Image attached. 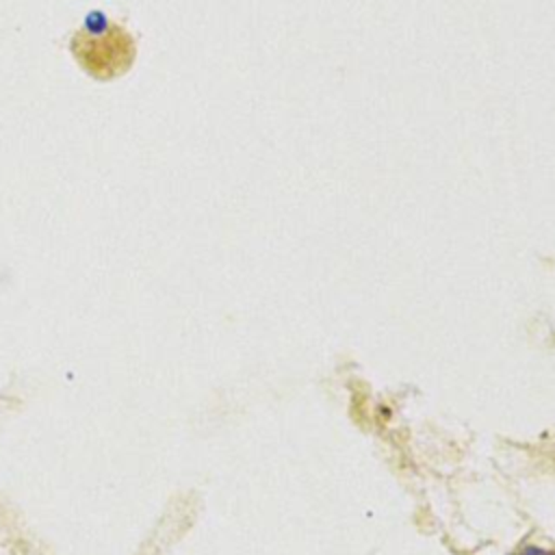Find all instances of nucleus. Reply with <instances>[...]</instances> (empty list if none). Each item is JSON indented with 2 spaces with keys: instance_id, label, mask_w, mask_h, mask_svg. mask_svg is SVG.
Here are the masks:
<instances>
[{
  "instance_id": "f257e3e1",
  "label": "nucleus",
  "mask_w": 555,
  "mask_h": 555,
  "mask_svg": "<svg viewBox=\"0 0 555 555\" xmlns=\"http://www.w3.org/2000/svg\"><path fill=\"white\" fill-rule=\"evenodd\" d=\"M72 50L80 65L95 78L124 74L134 59L132 37L100 13H91L85 28L76 33Z\"/></svg>"
},
{
  "instance_id": "f03ea898",
  "label": "nucleus",
  "mask_w": 555,
  "mask_h": 555,
  "mask_svg": "<svg viewBox=\"0 0 555 555\" xmlns=\"http://www.w3.org/2000/svg\"><path fill=\"white\" fill-rule=\"evenodd\" d=\"M514 555H555L553 551H546V548H542V546H535V544H527V546H522L518 553H514Z\"/></svg>"
}]
</instances>
